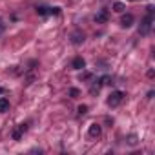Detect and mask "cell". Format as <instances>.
Listing matches in <instances>:
<instances>
[{"mask_svg":"<svg viewBox=\"0 0 155 155\" xmlns=\"http://www.w3.org/2000/svg\"><path fill=\"white\" fill-rule=\"evenodd\" d=\"M131 2H135V0H131Z\"/></svg>","mask_w":155,"mask_h":155,"instance_id":"cell-17","label":"cell"},{"mask_svg":"<svg viewBox=\"0 0 155 155\" xmlns=\"http://www.w3.org/2000/svg\"><path fill=\"white\" fill-rule=\"evenodd\" d=\"M37 13H38L40 17H46V15H49V8H46V6H40V8H37Z\"/></svg>","mask_w":155,"mask_h":155,"instance_id":"cell-10","label":"cell"},{"mask_svg":"<svg viewBox=\"0 0 155 155\" xmlns=\"http://www.w3.org/2000/svg\"><path fill=\"white\" fill-rule=\"evenodd\" d=\"M69 95H71L73 99H77V97H79V95H81V91H79V90H77V88H71V90H69Z\"/></svg>","mask_w":155,"mask_h":155,"instance_id":"cell-13","label":"cell"},{"mask_svg":"<svg viewBox=\"0 0 155 155\" xmlns=\"http://www.w3.org/2000/svg\"><path fill=\"white\" fill-rule=\"evenodd\" d=\"M8 110H9V101L2 97V99H0V113H6Z\"/></svg>","mask_w":155,"mask_h":155,"instance_id":"cell-9","label":"cell"},{"mask_svg":"<svg viewBox=\"0 0 155 155\" xmlns=\"http://www.w3.org/2000/svg\"><path fill=\"white\" fill-rule=\"evenodd\" d=\"M71 42H73V44H82V42H84V33H82V31H75V33L71 35Z\"/></svg>","mask_w":155,"mask_h":155,"instance_id":"cell-8","label":"cell"},{"mask_svg":"<svg viewBox=\"0 0 155 155\" xmlns=\"http://www.w3.org/2000/svg\"><path fill=\"white\" fill-rule=\"evenodd\" d=\"M153 26V15H146L142 20H140V26H139V33L140 35H148L150 29Z\"/></svg>","mask_w":155,"mask_h":155,"instance_id":"cell-1","label":"cell"},{"mask_svg":"<svg viewBox=\"0 0 155 155\" xmlns=\"http://www.w3.org/2000/svg\"><path fill=\"white\" fill-rule=\"evenodd\" d=\"M137 142H139V140H137V135H130V137H128V144H130V146H137Z\"/></svg>","mask_w":155,"mask_h":155,"instance_id":"cell-12","label":"cell"},{"mask_svg":"<svg viewBox=\"0 0 155 155\" xmlns=\"http://www.w3.org/2000/svg\"><path fill=\"white\" fill-rule=\"evenodd\" d=\"M90 77H91L90 73H82V75H81V81H82V79H90Z\"/></svg>","mask_w":155,"mask_h":155,"instance_id":"cell-16","label":"cell"},{"mask_svg":"<svg viewBox=\"0 0 155 155\" xmlns=\"http://www.w3.org/2000/svg\"><path fill=\"white\" fill-rule=\"evenodd\" d=\"M133 22H135V18H133L131 13H126V15L120 17V26H122V28H131Z\"/></svg>","mask_w":155,"mask_h":155,"instance_id":"cell-3","label":"cell"},{"mask_svg":"<svg viewBox=\"0 0 155 155\" xmlns=\"http://www.w3.org/2000/svg\"><path fill=\"white\" fill-rule=\"evenodd\" d=\"M86 111H88V106H84V104H82V106H79V115H84Z\"/></svg>","mask_w":155,"mask_h":155,"instance_id":"cell-15","label":"cell"},{"mask_svg":"<svg viewBox=\"0 0 155 155\" xmlns=\"http://www.w3.org/2000/svg\"><path fill=\"white\" fill-rule=\"evenodd\" d=\"M124 9H126V8H124V4H122V2H115V4H113V11H117V13H122Z\"/></svg>","mask_w":155,"mask_h":155,"instance_id":"cell-11","label":"cell"},{"mask_svg":"<svg viewBox=\"0 0 155 155\" xmlns=\"http://www.w3.org/2000/svg\"><path fill=\"white\" fill-rule=\"evenodd\" d=\"M60 13V8H49V15H58Z\"/></svg>","mask_w":155,"mask_h":155,"instance_id":"cell-14","label":"cell"},{"mask_svg":"<svg viewBox=\"0 0 155 155\" xmlns=\"http://www.w3.org/2000/svg\"><path fill=\"white\" fill-rule=\"evenodd\" d=\"M110 20V13L106 11V9H102V11H99L97 15H95V22L97 24H106Z\"/></svg>","mask_w":155,"mask_h":155,"instance_id":"cell-6","label":"cell"},{"mask_svg":"<svg viewBox=\"0 0 155 155\" xmlns=\"http://www.w3.org/2000/svg\"><path fill=\"white\" fill-rule=\"evenodd\" d=\"M122 99H124V93L117 90V91H111V93H110V97H108V101H106V102H108V106H110V108H117V106L122 102Z\"/></svg>","mask_w":155,"mask_h":155,"instance_id":"cell-2","label":"cell"},{"mask_svg":"<svg viewBox=\"0 0 155 155\" xmlns=\"http://www.w3.org/2000/svg\"><path fill=\"white\" fill-rule=\"evenodd\" d=\"M101 133H102V130H101V126L95 122V124H91L90 126V130H88V135H90V139H99L101 137Z\"/></svg>","mask_w":155,"mask_h":155,"instance_id":"cell-4","label":"cell"},{"mask_svg":"<svg viewBox=\"0 0 155 155\" xmlns=\"http://www.w3.org/2000/svg\"><path fill=\"white\" fill-rule=\"evenodd\" d=\"M71 68H73V69H84V68H86V60H84L82 57H75L73 62H71Z\"/></svg>","mask_w":155,"mask_h":155,"instance_id":"cell-7","label":"cell"},{"mask_svg":"<svg viewBox=\"0 0 155 155\" xmlns=\"http://www.w3.org/2000/svg\"><path fill=\"white\" fill-rule=\"evenodd\" d=\"M28 130V126L26 124H18L15 130H13V133H11V137H13V140H20L22 139V133Z\"/></svg>","mask_w":155,"mask_h":155,"instance_id":"cell-5","label":"cell"}]
</instances>
